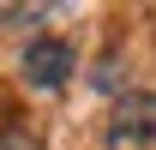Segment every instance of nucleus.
I'll use <instances>...</instances> for the list:
<instances>
[{
	"mask_svg": "<svg viewBox=\"0 0 156 150\" xmlns=\"http://www.w3.org/2000/svg\"><path fill=\"white\" fill-rule=\"evenodd\" d=\"M0 150H42V138L30 126H0Z\"/></svg>",
	"mask_w": 156,
	"mask_h": 150,
	"instance_id": "obj_4",
	"label": "nucleus"
},
{
	"mask_svg": "<svg viewBox=\"0 0 156 150\" xmlns=\"http://www.w3.org/2000/svg\"><path fill=\"white\" fill-rule=\"evenodd\" d=\"M18 72H24L30 90H60L78 72V54H72V42H60V36H30L24 54H18Z\"/></svg>",
	"mask_w": 156,
	"mask_h": 150,
	"instance_id": "obj_2",
	"label": "nucleus"
},
{
	"mask_svg": "<svg viewBox=\"0 0 156 150\" xmlns=\"http://www.w3.org/2000/svg\"><path fill=\"white\" fill-rule=\"evenodd\" d=\"M108 150H150L156 138V96L150 90H126L114 96V114H108Z\"/></svg>",
	"mask_w": 156,
	"mask_h": 150,
	"instance_id": "obj_1",
	"label": "nucleus"
},
{
	"mask_svg": "<svg viewBox=\"0 0 156 150\" xmlns=\"http://www.w3.org/2000/svg\"><path fill=\"white\" fill-rule=\"evenodd\" d=\"M90 84H96V90H114V96H126V78H120V54H108V60H102Z\"/></svg>",
	"mask_w": 156,
	"mask_h": 150,
	"instance_id": "obj_3",
	"label": "nucleus"
},
{
	"mask_svg": "<svg viewBox=\"0 0 156 150\" xmlns=\"http://www.w3.org/2000/svg\"><path fill=\"white\" fill-rule=\"evenodd\" d=\"M42 12H48L42 0H30V6H0V24H36Z\"/></svg>",
	"mask_w": 156,
	"mask_h": 150,
	"instance_id": "obj_5",
	"label": "nucleus"
}]
</instances>
